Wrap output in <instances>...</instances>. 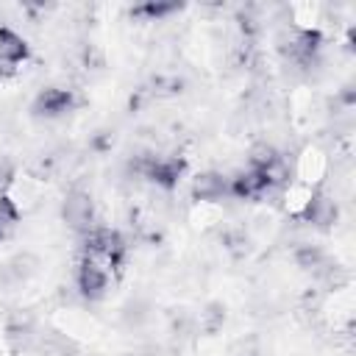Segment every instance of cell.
I'll list each match as a JSON object with an SVG mask.
<instances>
[{"instance_id": "1", "label": "cell", "mask_w": 356, "mask_h": 356, "mask_svg": "<svg viewBox=\"0 0 356 356\" xmlns=\"http://www.w3.org/2000/svg\"><path fill=\"white\" fill-rule=\"evenodd\" d=\"M61 220L75 234H89L95 228V200L86 189H70L61 200Z\"/></svg>"}, {"instance_id": "2", "label": "cell", "mask_w": 356, "mask_h": 356, "mask_svg": "<svg viewBox=\"0 0 356 356\" xmlns=\"http://www.w3.org/2000/svg\"><path fill=\"white\" fill-rule=\"evenodd\" d=\"M75 106H78V97H75L72 89H67V86H47V89H42L33 97L31 114L39 117V120H58V117L70 114Z\"/></svg>"}, {"instance_id": "3", "label": "cell", "mask_w": 356, "mask_h": 356, "mask_svg": "<svg viewBox=\"0 0 356 356\" xmlns=\"http://www.w3.org/2000/svg\"><path fill=\"white\" fill-rule=\"evenodd\" d=\"M298 220L306 222V225H314V228L328 231V228H334L337 220H339V206H337V200H334L331 195H325V192H312V195L306 197L303 209L298 211Z\"/></svg>"}, {"instance_id": "4", "label": "cell", "mask_w": 356, "mask_h": 356, "mask_svg": "<svg viewBox=\"0 0 356 356\" xmlns=\"http://www.w3.org/2000/svg\"><path fill=\"white\" fill-rule=\"evenodd\" d=\"M75 289L83 300H100L108 292V273L97 264V259H81L75 270Z\"/></svg>"}, {"instance_id": "5", "label": "cell", "mask_w": 356, "mask_h": 356, "mask_svg": "<svg viewBox=\"0 0 356 356\" xmlns=\"http://www.w3.org/2000/svg\"><path fill=\"white\" fill-rule=\"evenodd\" d=\"M273 189L270 178L264 170H245V172H236L234 178H228V195H234L236 200H264Z\"/></svg>"}, {"instance_id": "6", "label": "cell", "mask_w": 356, "mask_h": 356, "mask_svg": "<svg viewBox=\"0 0 356 356\" xmlns=\"http://www.w3.org/2000/svg\"><path fill=\"white\" fill-rule=\"evenodd\" d=\"M184 172H186V161H184L181 156H153V161H150L145 178H147L150 184H156L159 189L172 192V189L181 184Z\"/></svg>"}, {"instance_id": "7", "label": "cell", "mask_w": 356, "mask_h": 356, "mask_svg": "<svg viewBox=\"0 0 356 356\" xmlns=\"http://www.w3.org/2000/svg\"><path fill=\"white\" fill-rule=\"evenodd\" d=\"M189 195L195 203H211V200H220L228 195V175L217 172V170H203L192 178V186H189Z\"/></svg>"}, {"instance_id": "8", "label": "cell", "mask_w": 356, "mask_h": 356, "mask_svg": "<svg viewBox=\"0 0 356 356\" xmlns=\"http://www.w3.org/2000/svg\"><path fill=\"white\" fill-rule=\"evenodd\" d=\"M36 339H39V334H36V325H33V320L28 314H14L8 320V325H6V342H8L11 353H28V350H33L36 348Z\"/></svg>"}, {"instance_id": "9", "label": "cell", "mask_w": 356, "mask_h": 356, "mask_svg": "<svg viewBox=\"0 0 356 356\" xmlns=\"http://www.w3.org/2000/svg\"><path fill=\"white\" fill-rule=\"evenodd\" d=\"M28 58H31V44L25 42V36L8 25H0V61L19 67Z\"/></svg>"}, {"instance_id": "10", "label": "cell", "mask_w": 356, "mask_h": 356, "mask_svg": "<svg viewBox=\"0 0 356 356\" xmlns=\"http://www.w3.org/2000/svg\"><path fill=\"white\" fill-rule=\"evenodd\" d=\"M292 261H295V267H300L303 273H314V275H320V273L328 267L325 250H323L320 245H314V242H300V245H295V248H292Z\"/></svg>"}, {"instance_id": "11", "label": "cell", "mask_w": 356, "mask_h": 356, "mask_svg": "<svg viewBox=\"0 0 356 356\" xmlns=\"http://www.w3.org/2000/svg\"><path fill=\"white\" fill-rule=\"evenodd\" d=\"M181 3H167V0H147L139 6H131V17L142 19V22H164L170 14L181 11Z\"/></svg>"}, {"instance_id": "12", "label": "cell", "mask_w": 356, "mask_h": 356, "mask_svg": "<svg viewBox=\"0 0 356 356\" xmlns=\"http://www.w3.org/2000/svg\"><path fill=\"white\" fill-rule=\"evenodd\" d=\"M220 242H222V248H225V253L231 256V259H245L248 253H250V236H248V231L245 228H239V225H231V228H225L222 234H220Z\"/></svg>"}, {"instance_id": "13", "label": "cell", "mask_w": 356, "mask_h": 356, "mask_svg": "<svg viewBox=\"0 0 356 356\" xmlns=\"http://www.w3.org/2000/svg\"><path fill=\"white\" fill-rule=\"evenodd\" d=\"M225 306L220 303V300H209L203 309H200V314H197V320H195V325L203 331V334H217V331H222V325H225Z\"/></svg>"}, {"instance_id": "14", "label": "cell", "mask_w": 356, "mask_h": 356, "mask_svg": "<svg viewBox=\"0 0 356 356\" xmlns=\"http://www.w3.org/2000/svg\"><path fill=\"white\" fill-rule=\"evenodd\" d=\"M278 159H281V153H278V147L270 145V142H253L250 150H248L250 170H270Z\"/></svg>"}, {"instance_id": "15", "label": "cell", "mask_w": 356, "mask_h": 356, "mask_svg": "<svg viewBox=\"0 0 356 356\" xmlns=\"http://www.w3.org/2000/svg\"><path fill=\"white\" fill-rule=\"evenodd\" d=\"M17 225H19V209L8 195H3L0 197V242L8 239L17 231Z\"/></svg>"}, {"instance_id": "16", "label": "cell", "mask_w": 356, "mask_h": 356, "mask_svg": "<svg viewBox=\"0 0 356 356\" xmlns=\"http://www.w3.org/2000/svg\"><path fill=\"white\" fill-rule=\"evenodd\" d=\"M36 267H39V261L31 253H19V256L6 261V275L17 278V281H25V278H31L36 273Z\"/></svg>"}, {"instance_id": "17", "label": "cell", "mask_w": 356, "mask_h": 356, "mask_svg": "<svg viewBox=\"0 0 356 356\" xmlns=\"http://www.w3.org/2000/svg\"><path fill=\"white\" fill-rule=\"evenodd\" d=\"M103 53L95 47V44H83L81 47V67L89 72V70H103Z\"/></svg>"}, {"instance_id": "18", "label": "cell", "mask_w": 356, "mask_h": 356, "mask_svg": "<svg viewBox=\"0 0 356 356\" xmlns=\"http://www.w3.org/2000/svg\"><path fill=\"white\" fill-rule=\"evenodd\" d=\"M14 178H17V167H14V161H11L8 156H0V197L8 195Z\"/></svg>"}, {"instance_id": "19", "label": "cell", "mask_w": 356, "mask_h": 356, "mask_svg": "<svg viewBox=\"0 0 356 356\" xmlns=\"http://www.w3.org/2000/svg\"><path fill=\"white\" fill-rule=\"evenodd\" d=\"M14 75H17V67H14V64H8V61H0V81L14 78Z\"/></svg>"}]
</instances>
